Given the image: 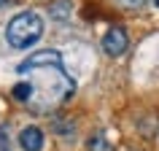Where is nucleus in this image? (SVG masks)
I'll list each match as a JSON object with an SVG mask.
<instances>
[{
    "mask_svg": "<svg viewBox=\"0 0 159 151\" xmlns=\"http://www.w3.org/2000/svg\"><path fill=\"white\" fill-rule=\"evenodd\" d=\"M16 73L22 76V81L14 84L11 94L16 103L27 105L35 113L57 111L75 92V81L65 70L57 49H41L35 54H27V59L19 62Z\"/></svg>",
    "mask_w": 159,
    "mask_h": 151,
    "instance_id": "obj_1",
    "label": "nucleus"
},
{
    "mask_svg": "<svg viewBox=\"0 0 159 151\" xmlns=\"http://www.w3.org/2000/svg\"><path fill=\"white\" fill-rule=\"evenodd\" d=\"M0 151H11V132L6 124H0Z\"/></svg>",
    "mask_w": 159,
    "mask_h": 151,
    "instance_id": "obj_6",
    "label": "nucleus"
},
{
    "mask_svg": "<svg viewBox=\"0 0 159 151\" xmlns=\"http://www.w3.org/2000/svg\"><path fill=\"white\" fill-rule=\"evenodd\" d=\"M116 3L127 11H135V8H140V6H146V0H116Z\"/></svg>",
    "mask_w": 159,
    "mask_h": 151,
    "instance_id": "obj_8",
    "label": "nucleus"
},
{
    "mask_svg": "<svg viewBox=\"0 0 159 151\" xmlns=\"http://www.w3.org/2000/svg\"><path fill=\"white\" fill-rule=\"evenodd\" d=\"M157 3H159V0H157Z\"/></svg>",
    "mask_w": 159,
    "mask_h": 151,
    "instance_id": "obj_10",
    "label": "nucleus"
},
{
    "mask_svg": "<svg viewBox=\"0 0 159 151\" xmlns=\"http://www.w3.org/2000/svg\"><path fill=\"white\" fill-rule=\"evenodd\" d=\"M19 146H22V151H43V130L35 124L25 127L19 132Z\"/></svg>",
    "mask_w": 159,
    "mask_h": 151,
    "instance_id": "obj_4",
    "label": "nucleus"
},
{
    "mask_svg": "<svg viewBox=\"0 0 159 151\" xmlns=\"http://www.w3.org/2000/svg\"><path fill=\"white\" fill-rule=\"evenodd\" d=\"M89 149H92V151H108L111 146L105 143V138H102V135H94L92 140H89Z\"/></svg>",
    "mask_w": 159,
    "mask_h": 151,
    "instance_id": "obj_7",
    "label": "nucleus"
},
{
    "mask_svg": "<svg viewBox=\"0 0 159 151\" xmlns=\"http://www.w3.org/2000/svg\"><path fill=\"white\" fill-rule=\"evenodd\" d=\"M49 16L54 22H67V19L73 16V3L70 0H54L49 6Z\"/></svg>",
    "mask_w": 159,
    "mask_h": 151,
    "instance_id": "obj_5",
    "label": "nucleus"
},
{
    "mask_svg": "<svg viewBox=\"0 0 159 151\" xmlns=\"http://www.w3.org/2000/svg\"><path fill=\"white\" fill-rule=\"evenodd\" d=\"M41 35H43V16L35 11L16 14L6 27V41L14 49H30L33 43L41 41Z\"/></svg>",
    "mask_w": 159,
    "mask_h": 151,
    "instance_id": "obj_2",
    "label": "nucleus"
},
{
    "mask_svg": "<svg viewBox=\"0 0 159 151\" xmlns=\"http://www.w3.org/2000/svg\"><path fill=\"white\" fill-rule=\"evenodd\" d=\"M14 0H0V8H6V6H11Z\"/></svg>",
    "mask_w": 159,
    "mask_h": 151,
    "instance_id": "obj_9",
    "label": "nucleus"
},
{
    "mask_svg": "<svg viewBox=\"0 0 159 151\" xmlns=\"http://www.w3.org/2000/svg\"><path fill=\"white\" fill-rule=\"evenodd\" d=\"M127 46H129V41H127V33L121 27H111L108 33L102 35V51L108 57H121L127 51Z\"/></svg>",
    "mask_w": 159,
    "mask_h": 151,
    "instance_id": "obj_3",
    "label": "nucleus"
}]
</instances>
